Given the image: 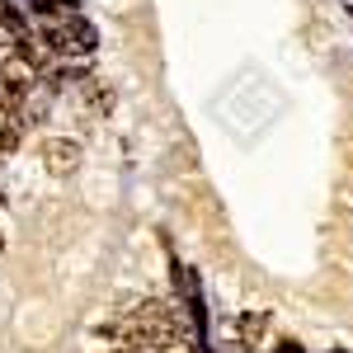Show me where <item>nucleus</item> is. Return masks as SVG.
Returning <instances> with one entry per match:
<instances>
[{"mask_svg":"<svg viewBox=\"0 0 353 353\" xmlns=\"http://www.w3.org/2000/svg\"><path fill=\"white\" fill-rule=\"evenodd\" d=\"M0 250H5V236H0Z\"/></svg>","mask_w":353,"mask_h":353,"instance_id":"obj_6","label":"nucleus"},{"mask_svg":"<svg viewBox=\"0 0 353 353\" xmlns=\"http://www.w3.org/2000/svg\"><path fill=\"white\" fill-rule=\"evenodd\" d=\"M109 353H132V349H109Z\"/></svg>","mask_w":353,"mask_h":353,"instance_id":"obj_5","label":"nucleus"},{"mask_svg":"<svg viewBox=\"0 0 353 353\" xmlns=\"http://www.w3.org/2000/svg\"><path fill=\"white\" fill-rule=\"evenodd\" d=\"M264 330H269V311H241L236 316V344L241 349H259Z\"/></svg>","mask_w":353,"mask_h":353,"instance_id":"obj_2","label":"nucleus"},{"mask_svg":"<svg viewBox=\"0 0 353 353\" xmlns=\"http://www.w3.org/2000/svg\"><path fill=\"white\" fill-rule=\"evenodd\" d=\"M43 165L52 170L57 179L76 174V165H81V141H71V137H48V141H43Z\"/></svg>","mask_w":353,"mask_h":353,"instance_id":"obj_1","label":"nucleus"},{"mask_svg":"<svg viewBox=\"0 0 353 353\" xmlns=\"http://www.w3.org/2000/svg\"><path fill=\"white\" fill-rule=\"evenodd\" d=\"M165 353H198V344H189V339H184V344H170Z\"/></svg>","mask_w":353,"mask_h":353,"instance_id":"obj_3","label":"nucleus"},{"mask_svg":"<svg viewBox=\"0 0 353 353\" xmlns=\"http://www.w3.org/2000/svg\"><path fill=\"white\" fill-rule=\"evenodd\" d=\"M278 353H301V349L297 344H278Z\"/></svg>","mask_w":353,"mask_h":353,"instance_id":"obj_4","label":"nucleus"},{"mask_svg":"<svg viewBox=\"0 0 353 353\" xmlns=\"http://www.w3.org/2000/svg\"><path fill=\"white\" fill-rule=\"evenodd\" d=\"M344 5H349V10H353V0H344Z\"/></svg>","mask_w":353,"mask_h":353,"instance_id":"obj_7","label":"nucleus"}]
</instances>
